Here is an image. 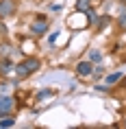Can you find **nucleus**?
<instances>
[{"label":"nucleus","mask_w":126,"mask_h":129,"mask_svg":"<svg viewBox=\"0 0 126 129\" xmlns=\"http://www.w3.org/2000/svg\"><path fill=\"white\" fill-rule=\"evenodd\" d=\"M39 68H41V61L37 59V57H26V59H22L20 63L15 66V72H18L22 79H26V77L35 75Z\"/></svg>","instance_id":"f257e3e1"},{"label":"nucleus","mask_w":126,"mask_h":129,"mask_svg":"<svg viewBox=\"0 0 126 129\" xmlns=\"http://www.w3.org/2000/svg\"><path fill=\"white\" fill-rule=\"evenodd\" d=\"M18 11V2L15 0H0V18H11Z\"/></svg>","instance_id":"f03ea898"},{"label":"nucleus","mask_w":126,"mask_h":129,"mask_svg":"<svg viewBox=\"0 0 126 129\" xmlns=\"http://www.w3.org/2000/svg\"><path fill=\"white\" fill-rule=\"evenodd\" d=\"M48 31V20H46V15H37V20L31 24V33L33 35H44Z\"/></svg>","instance_id":"7ed1b4c3"},{"label":"nucleus","mask_w":126,"mask_h":129,"mask_svg":"<svg viewBox=\"0 0 126 129\" xmlns=\"http://www.w3.org/2000/svg\"><path fill=\"white\" fill-rule=\"evenodd\" d=\"M13 96L9 94H0V116H7L11 114V109H13Z\"/></svg>","instance_id":"20e7f679"},{"label":"nucleus","mask_w":126,"mask_h":129,"mask_svg":"<svg viewBox=\"0 0 126 129\" xmlns=\"http://www.w3.org/2000/svg\"><path fill=\"white\" fill-rule=\"evenodd\" d=\"M93 66H96V63H91L89 59L87 61H78V63H76V75L78 77H91L93 75Z\"/></svg>","instance_id":"39448f33"},{"label":"nucleus","mask_w":126,"mask_h":129,"mask_svg":"<svg viewBox=\"0 0 126 129\" xmlns=\"http://www.w3.org/2000/svg\"><path fill=\"white\" fill-rule=\"evenodd\" d=\"M11 70H13V61L9 59V57H5V59L0 61V75L5 77V75H9Z\"/></svg>","instance_id":"423d86ee"},{"label":"nucleus","mask_w":126,"mask_h":129,"mask_svg":"<svg viewBox=\"0 0 126 129\" xmlns=\"http://www.w3.org/2000/svg\"><path fill=\"white\" fill-rule=\"evenodd\" d=\"M122 79H124V75H122V72H111V75H106V77H104V83L109 85V88H111L113 83L122 81Z\"/></svg>","instance_id":"0eeeda50"},{"label":"nucleus","mask_w":126,"mask_h":129,"mask_svg":"<svg viewBox=\"0 0 126 129\" xmlns=\"http://www.w3.org/2000/svg\"><path fill=\"white\" fill-rule=\"evenodd\" d=\"M85 15H87V20H89V24H91V26H98V22H100V15L96 13V11H93L91 7H89V9L85 11Z\"/></svg>","instance_id":"6e6552de"},{"label":"nucleus","mask_w":126,"mask_h":129,"mask_svg":"<svg viewBox=\"0 0 126 129\" xmlns=\"http://www.w3.org/2000/svg\"><path fill=\"white\" fill-rule=\"evenodd\" d=\"M89 7H91V0H76V5H74V9H76L78 13H85Z\"/></svg>","instance_id":"1a4fd4ad"},{"label":"nucleus","mask_w":126,"mask_h":129,"mask_svg":"<svg viewBox=\"0 0 126 129\" xmlns=\"http://www.w3.org/2000/svg\"><path fill=\"white\" fill-rule=\"evenodd\" d=\"M13 125H15V120L9 114L7 116H0V129H2V127H13Z\"/></svg>","instance_id":"9d476101"},{"label":"nucleus","mask_w":126,"mask_h":129,"mask_svg":"<svg viewBox=\"0 0 126 129\" xmlns=\"http://www.w3.org/2000/svg\"><path fill=\"white\" fill-rule=\"evenodd\" d=\"M89 61L91 63H100L102 61V53L100 50H89Z\"/></svg>","instance_id":"9b49d317"},{"label":"nucleus","mask_w":126,"mask_h":129,"mask_svg":"<svg viewBox=\"0 0 126 129\" xmlns=\"http://www.w3.org/2000/svg\"><path fill=\"white\" fill-rule=\"evenodd\" d=\"M117 26L122 28V31H126V11H122V13H119V18H117Z\"/></svg>","instance_id":"f8f14e48"},{"label":"nucleus","mask_w":126,"mask_h":129,"mask_svg":"<svg viewBox=\"0 0 126 129\" xmlns=\"http://www.w3.org/2000/svg\"><path fill=\"white\" fill-rule=\"evenodd\" d=\"M109 22H111V20H109V15H100V22H98V26H96V28H98V31H102Z\"/></svg>","instance_id":"ddd939ff"},{"label":"nucleus","mask_w":126,"mask_h":129,"mask_svg":"<svg viewBox=\"0 0 126 129\" xmlns=\"http://www.w3.org/2000/svg\"><path fill=\"white\" fill-rule=\"evenodd\" d=\"M11 85H13V83H0V94H9V90H11Z\"/></svg>","instance_id":"4468645a"},{"label":"nucleus","mask_w":126,"mask_h":129,"mask_svg":"<svg viewBox=\"0 0 126 129\" xmlns=\"http://www.w3.org/2000/svg\"><path fill=\"white\" fill-rule=\"evenodd\" d=\"M48 96H52V90H41L39 94H37V99H39V101H44V99H48Z\"/></svg>","instance_id":"2eb2a0df"},{"label":"nucleus","mask_w":126,"mask_h":129,"mask_svg":"<svg viewBox=\"0 0 126 129\" xmlns=\"http://www.w3.org/2000/svg\"><path fill=\"white\" fill-rule=\"evenodd\" d=\"M9 53H11V46H9V44H2V46H0V55H2V57H7Z\"/></svg>","instance_id":"dca6fc26"},{"label":"nucleus","mask_w":126,"mask_h":129,"mask_svg":"<svg viewBox=\"0 0 126 129\" xmlns=\"http://www.w3.org/2000/svg\"><path fill=\"white\" fill-rule=\"evenodd\" d=\"M102 72H104L102 66H93V77H102Z\"/></svg>","instance_id":"f3484780"},{"label":"nucleus","mask_w":126,"mask_h":129,"mask_svg":"<svg viewBox=\"0 0 126 129\" xmlns=\"http://www.w3.org/2000/svg\"><path fill=\"white\" fill-rule=\"evenodd\" d=\"M50 9H52V11H61V5H57V2H54V5H50Z\"/></svg>","instance_id":"a211bd4d"},{"label":"nucleus","mask_w":126,"mask_h":129,"mask_svg":"<svg viewBox=\"0 0 126 129\" xmlns=\"http://www.w3.org/2000/svg\"><path fill=\"white\" fill-rule=\"evenodd\" d=\"M122 2H126V0H122Z\"/></svg>","instance_id":"6ab92c4d"}]
</instances>
